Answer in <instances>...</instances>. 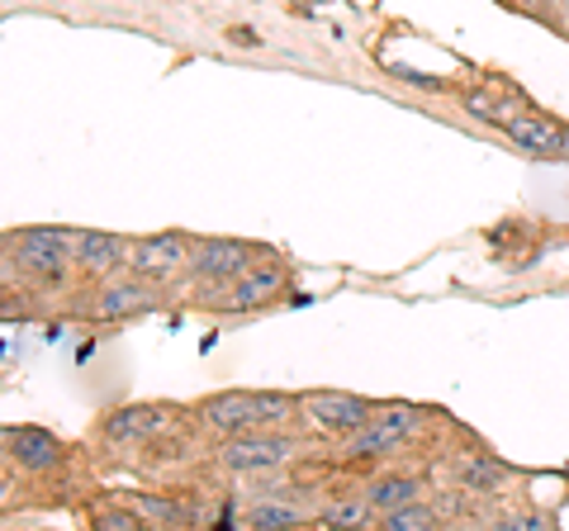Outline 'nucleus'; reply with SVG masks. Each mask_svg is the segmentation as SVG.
Segmentation results:
<instances>
[{
	"instance_id": "f257e3e1",
	"label": "nucleus",
	"mask_w": 569,
	"mask_h": 531,
	"mask_svg": "<svg viewBox=\"0 0 569 531\" xmlns=\"http://www.w3.org/2000/svg\"><path fill=\"white\" fill-rule=\"evenodd\" d=\"M290 455H295V441L276 428H247V432L223 437V447H219L223 470H233V474H271L280 465H290Z\"/></svg>"
},
{
	"instance_id": "f03ea898",
	"label": "nucleus",
	"mask_w": 569,
	"mask_h": 531,
	"mask_svg": "<svg viewBox=\"0 0 569 531\" xmlns=\"http://www.w3.org/2000/svg\"><path fill=\"white\" fill-rule=\"evenodd\" d=\"M413 432H418V413L408 403H389V409H376L347 437L342 451L351 460H380V455H395Z\"/></svg>"
},
{
	"instance_id": "7ed1b4c3",
	"label": "nucleus",
	"mask_w": 569,
	"mask_h": 531,
	"mask_svg": "<svg viewBox=\"0 0 569 531\" xmlns=\"http://www.w3.org/2000/svg\"><path fill=\"white\" fill-rule=\"evenodd\" d=\"M376 413L361 394H342V389H313V394H299V422L309 432L323 437H351L361 422Z\"/></svg>"
},
{
	"instance_id": "20e7f679",
	"label": "nucleus",
	"mask_w": 569,
	"mask_h": 531,
	"mask_svg": "<svg viewBox=\"0 0 569 531\" xmlns=\"http://www.w3.org/2000/svg\"><path fill=\"white\" fill-rule=\"evenodd\" d=\"M77 238L81 233H71V228H24L20 238H10V247L24 271L43 280H62L67 266H77Z\"/></svg>"
},
{
	"instance_id": "39448f33",
	"label": "nucleus",
	"mask_w": 569,
	"mask_h": 531,
	"mask_svg": "<svg viewBox=\"0 0 569 531\" xmlns=\"http://www.w3.org/2000/svg\"><path fill=\"white\" fill-rule=\"evenodd\" d=\"M190 238L186 233H148V238H133L129 242V271L142 280H171L190 271Z\"/></svg>"
},
{
	"instance_id": "423d86ee",
	"label": "nucleus",
	"mask_w": 569,
	"mask_h": 531,
	"mask_svg": "<svg viewBox=\"0 0 569 531\" xmlns=\"http://www.w3.org/2000/svg\"><path fill=\"white\" fill-rule=\"evenodd\" d=\"M257 266V247H247L238 238H209L190 252V275L209 280V285H233L242 271Z\"/></svg>"
},
{
	"instance_id": "0eeeda50",
	"label": "nucleus",
	"mask_w": 569,
	"mask_h": 531,
	"mask_svg": "<svg viewBox=\"0 0 569 531\" xmlns=\"http://www.w3.org/2000/svg\"><path fill=\"white\" fill-rule=\"evenodd\" d=\"M176 422V409L167 403H129V409H114L104 418V441H114V447H133V441H152L162 437L167 428Z\"/></svg>"
},
{
	"instance_id": "6e6552de",
	"label": "nucleus",
	"mask_w": 569,
	"mask_h": 531,
	"mask_svg": "<svg viewBox=\"0 0 569 531\" xmlns=\"http://www.w3.org/2000/svg\"><path fill=\"white\" fill-rule=\"evenodd\" d=\"M200 422L219 437L257 428V389H223V394H209L200 403Z\"/></svg>"
},
{
	"instance_id": "1a4fd4ad",
	"label": "nucleus",
	"mask_w": 569,
	"mask_h": 531,
	"mask_svg": "<svg viewBox=\"0 0 569 531\" xmlns=\"http://www.w3.org/2000/svg\"><path fill=\"white\" fill-rule=\"evenodd\" d=\"M498 129H503L508 143L522 148L527 157H565L569 152V138L550 119H537V114H503Z\"/></svg>"
},
{
	"instance_id": "9d476101",
	"label": "nucleus",
	"mask_w": 569,
	"mask_h": 531,
	"mask_svg": "<svg viewBox=\"0 0 569 531\" xmlns=\"http://www.w3.org/2000/svg\"><path fill=\"white\" fill-rule=\"evenodd\" d=\"M6 455L29 474H48L62 460V441L48 428H6Z\"/></svg>"
},
{
	"instance_id": "9b49d317",
	"label": "nucleus",
	"mask_w": 569,
	"mask_h": 531,
	"mask_svg": "<svg viewBox=\"0 0 569 531\" xmlns=\"http://www.w3.org/2000/svg\"><path fill=\"white\" fill-rule=\"evenodd\" d=\"M280 290H284V266L257 261L252 271H242L233 285H228L223 309H261V304H271V299H280Z\"/></svg>"
},
{
	"instance_id": "f8f14e48",
	"label": "nucleus",
	"mask_w": 569,
	"mask_h": 531,
	"mask_svg": "<svg viewBox=\"0 0 569 531\" xmlns=\"http://www.w3.org/2000/svg\"><path fill=\"white\" fill-rule=\"evenodd\" d=\"M148 304H152L148 280L133 275V280H119V285L100 290V294H96V309H91V318H96V323H123V318L142 313Z\"/></svg>"
},
{
	"instance_id": "ddd939ff",
	"label": "nucleus",
	"mask_w": 569,
	"mask_h": 531,
	"mask_svg": "<svg viewBox=\"0 0 569 531\" xmlns=\"http://www.w3.org/2000/svg\"><path fill=\"white\" fill-rule=\"evenodd\" d=\"M123 261H129V242H123L119 233H81L77 238V271L104 275Z\"/></svg>"
},
{
	"instance_id": "4468645a",
	"label": "nucleus",
	"mask_w": 569,
	"mask_h": 531,
	"mask_svg": "<svg viewBox=\"0 0 569 531\" xmlns=\"http://www.w3.org/2000/svg\"><path fill=\"white\" fill-rule=\"evenodd\" d=\"M418 489H422V484L413 480V474H380V480L366 484V499L376 503V512H395V508H403V503H413Z\"/></svg>"
},
{
	"instance_id": "2eb2a0df",
	"label": "nucleus",
	"mask_w": 569,
	"mask_h": 531,
	"mask_svg": "<svg viewBox=\"0 0 569 531\" xmlns=\"http://www.w3.org/2000/svg\"><path fill=\"white\" fill-rule=\"evenodd\" d=\"M290 418H299V394L257 389V428H284Z\"/></svg>"
},
{
	"instance_id": "dca6fc26",
	"label": "nucleus",
	"mask_w": 569,
	"mask_h": 531,
	"mask_svg": "<svg viewBox=\"0 0 569 531\" xmlns=\"http://www.w3.org/2000/svg\"><path fill=\"white\" fill-rule=\"evenodd\" d=\"M460 484H466L470 493H498L508 484V470L498 465V460H489V455H475V460L460 465Z\"/></svg>"
},
{
	"instance_id": "f3484780",
	"label": "nucleus",
	"mask_w": 569,
	"mask_h": 531,
	"mask_svg": "<svg viewBox=\"0 0 569 531\" xmlns=\"http://www.w3.org/2000/svg\"><path fill=\"white\" fill-rule=\"evenodd\" d=\"M138 512H142V522L148 527H186L190 522V508H181L176 499H157V493H138V499H129Z\"/></svg>"
},
{
	"instance_id": "a211bd4d",
	"label": "nucleus",
	"mask_w": 569,
	"mask_h": 531,
	"mask_svg": "<svg viewBox=\"0 0 569 531\" xmlns=\"http://www.w3.org/2000/svg\"><path fill=\"white\" fill-rule=\"evenodd\" d=\"M370 518H376V503H370V499H351V503L318 508V522H328V527H366Z\"/></svg>"
},
{
	"instance_id": "6ab92c4d",
	"label": "nucleus",
	"mask_w": 569,
	"mask_h": 531,
	"mask_svg": "<svg viewBox=\"0 0 569 531\" xmlns=\"http://www.w3.org/2000/svg\"><path fill=\"white\" fill-rule=\"evenodd\" d=\"M242 522L247 527H295V522H305V512L290 508V503H257V508L242 512Z\"/></svg>"
},
{
	"instance_id": "aec40b11",
	"label": "nucleus",
	"mask_w": 569,
	"mask_h": 531,
	"mask_svg": "<svg viewBox=\"0 0 569 531\" xmlns=\"http://www.w3.org/2000/svg\"><path fill=\"white\" fill-rule=\"evenodd\" d=\"M437 522V512L427 508V503H403V508H395V512H385V527H395V531H413V527H432Z\"/></svg>"
},
{
	"instance_id": "412c9836",
	"label": "nucleus",
	"mask_w": 569,
	"mask_h": 531,
	"mask_svg": "<svg viewBox=\"0 0 569 531\" xmlns=\"http://www.w3.org/2000/svg\"><path fill=\"white\" fill-rule=\"evenodd\" d=\"M91 522L96 527H110V531H133V527H148L142 522V512L129 503V508H100V512H91Z\"/></svg>"
}]
</instances>
